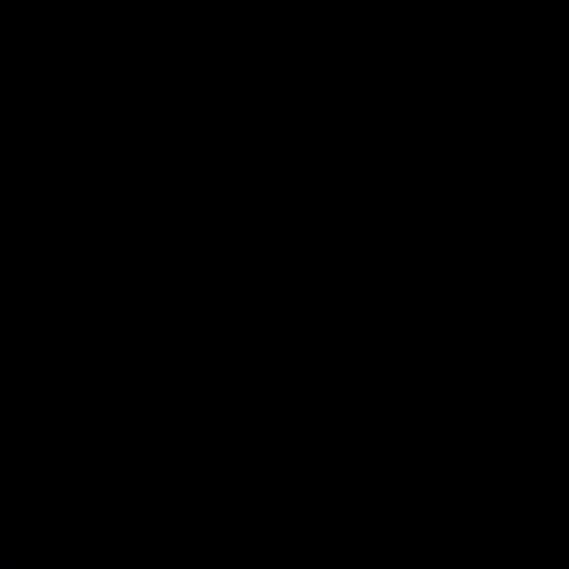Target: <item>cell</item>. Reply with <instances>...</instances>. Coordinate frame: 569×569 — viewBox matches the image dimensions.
<instances>
[]
</instances>
